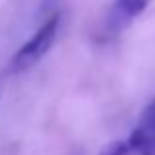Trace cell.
Listing matches in <instances>:
<instances>
[{"label": "cell", "mask_w": 155, "mask_h": 155, "mask_svg": "<svg viewBox=\"0 0 155 155\" xmlns=\"http://www.w3.org/2000/svg\"><path fill=\"white\" fill-rule=\"evenodd\" d=\"M132 155H155V100L145 106L136 130L128 137Z\"/></svg>", "instance_id": "7a4b0ae2"}, {"label": "cell", "mask_w": 155, "mask_h": 155, "mask_svg": "<svg viewBox=\"0 0 155 155\" xmlns=\"http://www.w3.org/2000/svg\"><path fill=\"white\" fill-rule=\"evenodd\" d=\"M100 155H132V149H130L128 140H118L106 145L100 151Z\"/></svg>", "instance_id": "277c9868"}, {"label": "cell", "mask_w": 155, "mask_h": 155, "mask_svg": "<svg viewBox=\"0 0 155 155\" xmlns=\"http://www.w3.org/2000/svg\"><path fill=\"white\" fill-rule=\"evenodd\" d=\"M151 0H116L112 10V26H124L136 16H140Z\"/></svg>", "instance_id": "3957f363"}, {"label": "cell", "mask_w": 155, "mask_h": 155, "mask_svg": "<svg viewBox=\"0 0 155 155\" xmlns=\"http://www.w3.org/2000/svg\"><path fill=\"white\" fill-rule=\"evenodd\" d=\"M59 24H61V16L59 14H51L41 26L38 28L34 35L14 53L10 61V73H24L28 69H31L39 59L49 53L57 39V31H59Z\"/></svg>", "instance_id": "6da1fadb"}]
</instances>
